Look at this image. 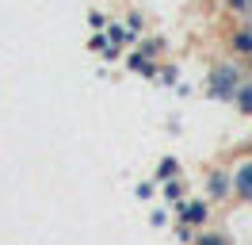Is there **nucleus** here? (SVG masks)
Segmentation results:
<instances>
[{
  "mask_svg": "<svg viewBox=\"0 0 252 245\" xmlns=\"http://www.w3.org/2000/svg\"><path fill=\"white\" fill-rule=\"evenodd\" d=\"M206 88H210L214 100H229V96H237V88H241L237 65H218V69L210 73V81H206Z\"/></svg>",
  "mask_w": 252,
  "mask_h": 245,
  "instance_id": "1",
  "label": "nucleus"
},
{
  "mask_svg": "<svg viewBox=\"0 0 252 245\" xmlns=\"http://www.w3.org/2000/svg\"><path fill=\"white\" fill-rule=\"evenodd\" d=\"M233 192L245 199V203H252V157L237 165V172H233Z\"/></svg>",
  "mask_w": 252,
  "mask_h": 245,
  "instance_id": "2",
  "label": "nucleus"
},
{
  "mask_svg": "<svg viewBox=\"0 0 252 245\" xmlns=\"http://www.w3.org/2000/svg\"><path fill=\"white\" fill-rule=\"evenodd\" d=\"M237 107H241V111H245V115H252V84H241V88H237Z\"/></svg>",
  "mask_w": 252,
  "mask_h": 245,
  "instance_id": "3",
  "label": "nucleus"
},
{
  "mask_svg": "<svg viewBox=\"0 0 252 245\" xmlns=\"http://www.w3.org/2000/svg\"><path fill=\"white\" fill-rule=\"evenodd\" d=\"M233 50H237V54H252V31L233 35Z\"/></svg>",
  "mask_w": 252,
  "mask_h": 245,
  "instance_id": "4",
  "label": "nucleus"
},
{
  "mask_svg": "<svg viewBox=\"0 0 252 245\" xmlns=\"http://www.w3.org/2000/svg\"><path fill=\"white\" fill-rule=\"evenodd\" d=\"M225 192H229V180L221 172H210V196H225Z\"/></svg>",
  "mask_w": 252,
  "mask_h": 245,
  "instance_id": "5",
  "label": "nucleus"
},
{
  "mask_svg": "<svg viewBox=\"0 0 252 245\" xmlns=\"http://www.w3.org/2000/svg\"><path fill=\"white\" fill-rule=\"evenodd\" d=\"M130 65H134L138 73H153V61H145V58H130Z\"/></svg>",
  "mask_w": 252,
  "mask_h": 245,
  "instance_id": "6",
  "label": "nucleus"
},
{
  "mask_svg": "<svg viewBox=\"0 0 252 245\" xmlns=\"http://www.w3.org/2000/svg\"><path fill=\"white\" fill-rule=\"evenodd\" d=\"M199 245H229L221 234H206V238H199Z\"/></svg>",
  "mask_w": 252,
  "mask_h": 245,
  "instance_id": "7",
  "label": "nucleus"
},
{
  "mask_svg": "<svg viewBox=\"0 0 252 245\" xmlns=\"http://www.w3.org/2000/svg\"><path fill=\"white\" fill-rule=\"evenodd\" d=\"M233 12H252V0H229Z\"/></svg>",
  "mask_w": 252,
  "mask_h": 245,
  "instance_id": "8",
  "label": "nucleus"
},
{
  "mask_svg": "<svg viewBox=\"0 0 252 245\" xmlns=\"http://www.w3.org/2000/svg\"><path fill=\"white\" fill-rule=\"evenodd\" d=\"M123 39H130V35H126V31L115 23V27H111V42H123Z\"/></svg>",
  "mask_w": 252,
  "mask_h": 245,
  "instance_id": "9",
  "label": "nucleus"
},
{
  "mask_svg": "<svg viewBox=\"0 0 252 245\" xmlns=\"http://www.w3.org/2000/svg\"><path fill=\"white\" fill-rule=\"evenodd\" d=\"M176 172V161H160V176H172Z\"/></svg>",
  "mask_w": 252,
  "mask_h": 245,
  "instance_id": "10",
  "label": "nucleus"
}]
</instances>
